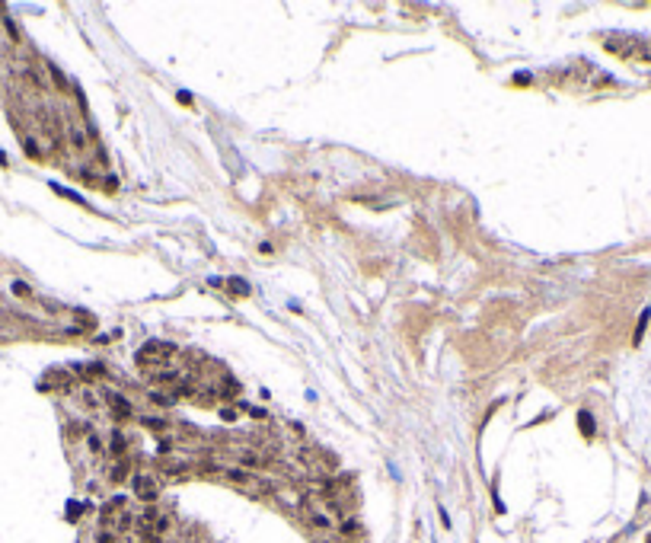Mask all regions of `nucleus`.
<instances>
[{
  "mask_svg": "<svg viewBox=\"0 0 651 543\" xmlns=\"http://www.w3.org/2000/svg\"><path fill=\"white\" fill-rule=\"evenodd\" d=\"M109 399H112V413H115V416H128V413H131V406H128V399H125V396L112 393Z\"/></svg>",
  "mask_w": 651,
  "mask_h": 543,
  "instance_id": "obj_4",
  "label": "nucleus"
},
{
  "mask_svg": "<svg viewBox=\"0 0 651 543\" xmlns=\"http://www.w3.org/2000/svg\"><path fill=\"white\" fill-rule=\"evenodd\" d=\"M224 476H227L230 483H240V486H249V483H256V479L249 476L246 470H240V467H233V470H224Z\"/></svg>",
  "mask_w": 651,
  "mask_h": 543,
  "instance_id": "obj_3",
  "label": "nucleus"
},
{
  "mask_svg": "<svg viewBox=\"0 0 651 543\" xmlns=\"http://www.w3.org/2000/svg\"><path fill=\"white\" fill-rule=\"evenodd\" d=\"M134 492H137V498H144V502H157L160 486H157V479H153L150 473H137L134 476Z\"/></svg>",
  "mask_w": 651,
  "mask_h": 543,
  "instance_id": "obj_2",
  "label": "nucleus"
},
{
  "mask_svg": "<svg viewBox=\"0 0 651 543\" xmlns=\"http://www.w3.org/2000/svg\"><path fill=\"white\" fill-rule=\"evenodd\" d=\"M310 524H313V527H319V530H329V527H332V518H329V514H323V511H310Z\"/></svg>",
  "mask_w": 651,
  "mask_h": 543,
  "instance_id": "obj_5",
  "label": "nucleus"
},
{
  "mask_svg": "<svg viewBox=\"0 0 651 543\" xmlns=\"http://www.w3.org/2000/svg\"><path fill=\"white\" fill-rule=\"evenodd\" d=\"M128 470H131V463H128V460L115 463V467H112V483H121V479H128Z\"/></svg>",
  "mask_w": 651,
  "mask_h": 543,
  "instance_id": "obj_6",
  "label": "nucleus"
},
{
  "mask_svg": "<svg viewBox=\"0 0 651 543\" xmlns=\"http://www.w3.org/2000/svg\"><path fill=\"white\" fill-rule=\"evenodd\" d=\"M172 352L176 348L172 345H163V342H150V345H144V352L137 355V361H147V364H160V361H166V358H172Z\"/></svg>",
  "mask_w": 651,
  "mask_h": 543,
  "instance_id": "obj_1",
  "label": "nucleus"
},
{
  "mask_svg": "<svg viewBox=\"0 0 651 543\" xmlns=\"http://www.w3.org/2000/svg\"><path fill=\"white\" fill-rule=\"evenodd\" d=\"M354 530H358V521H345L342 524V533H354Z\"/></svg>",
  "mask_w": 651,
  "mask_h": 543,
  "instance_id": "obj_8",
  "label": "nucleus"
},
{
  "mask_svg": "<svg viewBox=\"0 0 651 543\" xmlns=\"http://www.w3.org/2000/svg\"><path fill=\"white\" fill-rule=\"evenodd\" d=\"M112 454H115V457H125V438H121L118 432L112 435Z\"/></svg>",
  "mask_w": 651,
  "mask_h": 543,
  "instance_id": "obj_7",
  "label": "nucleus"
}]
</instances>
